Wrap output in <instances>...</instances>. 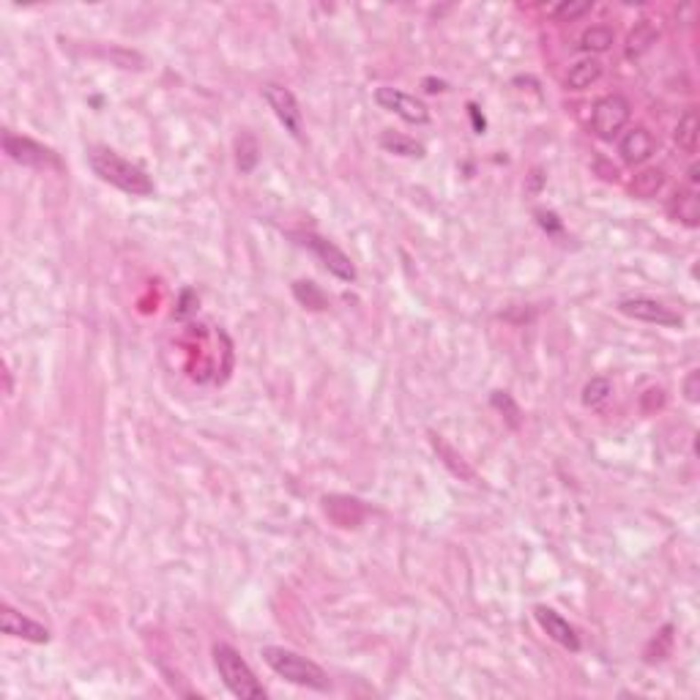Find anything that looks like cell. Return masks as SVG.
Returning <instances> with one entry per match:
<instances>
[{
  "mask_svg": "<svg viewBox=\"0 0 700 700\" xmlns=\"http://www.w3.org/2000/svg\"><path fill=\"white\" fill-rule=\"evenodd\" d=\"M88 162H91V170L99 175L104 184H110L131 197H151L154 195V181L151 175L137 167L134 162L123 159L121 154H115L113 148H104V146H96L88 151Z\"/></svg>",
  "mask_w": 700,
  "mask_h": 700,
  "instance_id": "cell-1",
  "label": "cell"
},
{
  "mask_svg": "<svg viewBox=\"0 0 700 700\" xmlns=\"http://www.w3.org/2000/svg\"><path fill=\"white\" fill-rule=\"evenodd\" d=\"M260 656L266 659V664L279 679L298 684V687H306V689H318V692L331 689V681H329V676L321 664L301 656L298 651H290L282 646H266L260 651Z\"/></svg>",
  "mask_w": 700,
  "mask_h": 700,
  "instance_id": "cell-2",
  "label": "cell"
},
{
  "mask_svg": "<svg viewBox=\"0 0 700 700\" xmlns=\"http://www.w3.org/2000/svg\"><path fill=\"white\" fill-rule=\"evenodd\" d=\"M214 664H217V671H219L225 687L235 697H241V700H260V697H266L263 684L258 681L252 668L241 659V654L233 646L217 643L214 646Z\"/></svg>",
  "mask_w": 700,
  "mask_h": 700,
  "instance_id": "cell-3",
  "label": "cell"
},
{
  "mask_svg": "<svg viewBox=\"0 0 700 700\" xmlns=\"http://www.w3.org/2000/svg\"><path fill=\"white\" fill-rule=\"evenodd\" d=\"M629 115H632V107L621 93L602 96L591 110V131L600 139H616L626 129Z\"/></svg>",
  "mask_w": 700,
  "mask_h": 700,
  "instance_id": "cell-4",
  "label": "cell"
},
{
  "mask_svg": "<svg viewBox=\"0 0 700 700\" xmlns=\"http://www.w3.org/2000/svg\"><path fill=\"white\" fill-rule=\"evenodd\" d=\"M293 238L301 243V247H306L314 258H318L326 266V271H331L337 279H342V282H354V279H356L354 260H350L334 241H329L323 235H314V233H293Z\"/></svg>",
  "mask_w": 700,
  "mask_h": 700,
  "instance_id": "cell-5",
  "label": "cell"
},
{
  "mask_svg": "<svg viewBox=\"0 0 700 700\" xmlns=\"http://www.w3.org/2000/svg\"><path fill=\"white\" fill-rule=\"evenodd\" d=\"M4 151L9 154L12 162L17 164H25V167H39V170H47V167H60V159L52 148L36 143V139L30 137H22V134H12L6 131L4 134Z\"/></svg>",
  "mask_w": 700,
  "mask_h": 700,
  "instance_id": "cell-6",
  "label": "cell"
},
{
  "mask_svg": "<svg viewBox=\"0 0 700 700\" xmlns=\"http://www.w3.org/2000/svg\"><path fill=\"white\" fill-rule=\"evenodd\" d=\"M375 101H378V107L380 110H389L394 113L397 118L408 121V123H416V126H422L430 121V110L425 107V101H418L416 96L400 91V88H389V85H383L375 91Z\"/></svg>",
  "mask_w": 700,
  "mask_h": 700,
  "instance_id": "cell-7",
  "label": "cell"
},
{
  "mask_svg": "<svg viewBox=\"0 0 700 700\" xmlns=\"http://www.w3.org/2000/svg\"><path fill=\"white\" fill-rule=\"evenodd\" d=\"M263 99L268 101V107L274 110L276 121L285 126V131H290L296 139H301L304 118H301V110H298V101H296L293 91H288L285 85L268 83V85H263Z\"/></svg>",
  "mask_w": 700,
  "mask_h": 700,
  "instance_id": "cell-8",
  "label": "cell"
},
{
  "mask_svg": "<svg viewBox=\"0 0 700 700\" xmlns=\"http://www.w3.org/2000/svg\"><path fill=\"white\" fill-rule=\"evenodd\" d=\"M618 309L626 314V318H632V321H643V323H656V326H681V314L673 312L671 306H664L654 298H624L618 304Z\"/></svg>",
  "mask_w": 700,
  "mask_h": 700,
  "instance_id": "cell-9",
  "label": "cell"
},
{
  "mask_svg": "<svg viewBox=\"0 0 700 700\" xmlns=\"http://www.w3.org/2000/svg\"><path fill=\"white\" fill-rule=\"evenodd\" d=\"M0 629H4L6 635L28 640V643H50V629L47 626H42L39 621H33L28 616H22L20 610H14L9 605L0 608Z\"/></svg>",
  "mask_w": 700,
  "mask_h": 700,
  "instance_id": "cell-10",
  "label": "cell"
},
{
  "mask_svg": "<svg viewBox=\"0 0 700 700\" xmlns=\"http://www.w3.org/2000/svg\"><path fill=\"white\" fill-rule=\"evenodd\" d=\"M534 616H537V624L545 629V635H547L550 640H555L558 646H564V648H569V651H580V638H577V632H575V626H572L561 613H555L553 608L539 605V608L534 610Z\"/></svg>",
  "mask_w": 700,
  "mask_h": 700,
  "instance_id": "cell-11",
  "label": "cell"
},
{
  "mask_svg": "<svg viewBox=\"0 0 700 700\" xmlns=\"http://www.w3.org/2000/svg\"><path fill=\"white\" fill-rule=\"evenodd\" d=\"M618 154L626 164H643L646 159H651L654 154V137L648 129L635 126L624 131V137L618 139Z\"/></svg>",
  "mask_w": 700,
  "mask_h": 700,
  "instance_id": "cell-12",
  "label": "cell"
},
{
  "mask_svg": "<svg viewBox=\"0 0 700 700\" xmlns=\"http://www.w3.org/2000/svg\"><path fill=\"white\" fill-rule=\"evenodd\" d=\"M326 514L339 525V529H354L364 517V506L356 498H345V496H329L323 498Z\"/></svg>",
  "mask_w": 700,
  "mask_h": 700,
  "instance_id": "cell-13",
  "label": "cell"
},
{
  "mask_svg": "<svg viewBox=\"0 0 700 700\" xmlns=\"http://www.w3.org/2000/svg\"><path fill=\"white\" fill-rule=\"evenodd\" d=\"M668 214L681 222L684 227H697L700 225V200H697V192L695 189H679L671 203H668Z\"/></svg>",
  "mask_w": 700,
  "mask_h": 700,
  "instance_id": "cell-14",
  "label": "cell"
},
{
  "mask_svg": "<svg viewBox=\"0 0 700 700\" xmlns=\"http://www.w3.org/2000/svg\"><path fill=\"white\" fill-rule=\"evenodd\" d=\"M659 39V28L651 22V20H640L632 30H629V36H626V47H624V55L629 60H638L643 58Z\"/></svg>",
  "mask_w": 700,
  "mask_h": 700,
  "instance_id": "cell-15",
  "label": "cell"
},
{
  "mask_svg": "<svg viewBox=\"0 0 700 700\" xmlns=\"http://www.w3.org/2000/svg\"><path fill=\"white\" fill-rule=\"evenodd\" d=\"M602 77V63L597 58H583L567 72V88L569 91H585Z\"/></svg>",
  "mask_w": 700,
  "mask_h": 700,
  "instance_id": "cell-16",
  "label": "cell"
},
{
  "mask_svg": "<svg viewBox=\"0 0 700 700\" xmlns=\"http://www.w3.org/2000/svg\"><path fill=\"white\" fill-rule=\"evenodd\" d=\"M662 187H664V172L659 167H646L632 179L629 192H632V197H638V200H651L662 192Z\"/></svg>",
  "mask_w": 700,
  "mask_h": 700,
  "instance_id": "cell-17",
  "label": "cell"
},
{
  "mask_svg": "<svg viewBox=\"0 0 700 700\" xmlns=\"http://www.w3.org/2000/svg\"><path fill=\"white\" fill-rule=\"evenodd\" d=\"M697 134H700V121H697V113L695 110H687L679 123H676V131H673V139L676 146L684 151V154H695L697 151Z\"/></svg>",
  "mask_w": 700,
  "mask_h": 700,
  "instance_id": "cell-18",
  "label": "cell"
},
{
  "mask_svg": "<svg viewBox=\"0 0 700 700\" xmlns=\"http://www.w3.org/2000/svg\"><path fill=\"white\" fill-rule=\"evenodd\" d=\"M430 441H433V446H435V451H438V457L443 460V465H446L454 476H463V479H468V481H476V473L468 468V463H465L460 454L454 451L441 435H430Z\"/></svg>",
  "mask_w": 700,
  "mask_h": 700,
  "instance_id": "cell-19",
  "label": "cell"
},
{
  "mask_svg": "<svg viewBox=\"0 0 700 700\" xmlns=\"http://www.w3.org/2000/svg\"><path fill=\"white\" fill-rule=\"evenodd\" d=\"M380 146L386 148L389 154H397V156H410V159H422L425 156V146L416 143V139L405 137V134H397V131H383L380 134Z\"/></svg>",
  "mask_w": 700,
  "mask_h": 700,
  "instance_id": "cell-20",
  "label": "cell"
},
{
  "mask_svg": "<svg viewBox=\"0 0 700 700\" xmlns=\"http://www.w3.org/2000/svg\"><path fill=\"white\" fill-rule=\"evenodd\" d=\"M613 42H616V33L608 25H591V28L583 30L577 47L583 52H605V50L613 47Z\"/></svg>",
  "mask_w": 700,
  "mask_h": 700,
  "instance_id": "cell-21",
  "label": "cell"
},
{
  "mask_svg": "<svg viewBox=\"0 0 700 700\" xmlns=\"http://www.w3.org/2000/svg\"><path fill=\"white\" fill-rule=\"evenodd\" d=\"M293 296L301 306L306 309H326L329 306V298L326 293L314 285V282H306V279H298V282H293Z\"/></svg>",
  "mask_w": 700,
  "mask_h": 700,
  "instance_id": "cell-22",
  "label": "cell"
},
{
  "mask_svg": "<svg viewBox=\"0 0 700 700\" xmlns=\"http://www.w3.org/2000/svg\"><path fill=\"white\" fill-rule=\"evenodd\" d=\"M235 159H238L241 172L255 170V164H258V143H255L252 134L243 131V134L238 137V143H235Z\"/></svg>",
  "mask_w": 700,
  "mask_h": 700,
  "instance_id": "cell-23",
  "label": "cell"
},
{
  "mask_svg": "<svg viewBox=\"0 0 700 700\" xmlns=\"http://www.w3.org/2000/svg\"><path fill=\"white\" fill-rule=\"evenodd\" d=\"M591 9H593L591 0H564V4H558V6L553 9V20H558V22H575V20L585 17Z\"/></svg>",
  "mask_w": 700,
  "mask_h": 700,
  "instance_id": "cell-24",
  "label": "cell"
},
{
  "mask_svg": "<svg viewBox=\"0 0 700 700\" xmlns=\"http://www.w3.org/2000/svg\"><path fill=\"white\" fill-rule=\"evenodd\" d=\"M610 380L608 378H591L588 383H585V389H583V405H588V408H597V405H602L608 397H610Z\"/></svg>",
  "mask_w": 700,
  "mask_h": 700,
  "instance_id": "cell-25",
  "label": "cell"
},
{
  "mask_svg": "<svg viewBox=\"0 0 700 700\" xmlns=\"http://www.w3.org/2000/svg\"><path fill=\"white\" fill-rule=\"evenodd\" d=\"M493 405L506 416L509 427H520V408H517V402L512 400V394H506V392H493Z\"/></svg>",
  "mask_w": 700,
  "mask_h": 700,
  "instance_id": "cell-26",
  "label": "cell"
},
{
  "mask_svg": "<svg viewBox=\"0 0 700 700\" xmlns=\"http://www.w3.org/2000/svg\"><path fill=\"white\" fill-rule=\"evenodd\" d=\"M684 397H687V402L700 400V372L697 370H692L684 380Z\"/></svg>",
  "mask_w": 700,
  "mask_h": 700,
  "instance_id": "cell-27",
  "label": "cell"
},
{
  "mask_svg": "<svg viewBox=\"0 0 700 700\" xmlns=\"http://www.w3.org/2000/svg\"><path fill=\"white\" fill-rule=\"evenodd\" d=\"M687 175H689V184H692V189L697 187V181H700V175H697V164H692L689 170H687Z\"/></svg>",
  "mask_w": 700,
  "mask_h": 700,
  "instance_id": "cell-28",
  "label": "cell"
}]
</instances>
